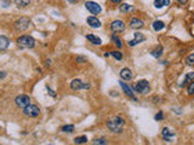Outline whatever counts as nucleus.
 Returning a JSON list of instances; mask_svg holds the SVG:
<instances>
[{"label":"nucleus","instance_id":"obj_1","mask_svg":"<svg viewBox=\"0 0 194 145\" xmlns=\"http://www.w3.org/2000/svg\"><path fill=\"white\" fill-rule=\"evenodd\" d=\"M124 125H125L124 119L116 116V117H114V119L108 120L107 127H108L109 131H112L113 133H121V132H123V128H124Z\"/></svg>","mask_w":194,"mask_h":145},{"label":"nucleus","instance_id":"obj_2","mask_svg":"<svg viewBox=\"0 0 194 145\" xmlns=\"http://www.w3.org/2000/svg\"><path fill=\"white\" fill-rule=\"evenodd\" d=\"M134 91L140 93V94H146L150 91V86L147 80H140L138 82H136L134 85Z\"/></svg>","mask_w":194,"mask_h":145},{"label":"nucleus","instance_id":"obj_3","mask_svg":"<svg viewBox=\"0 0 194 145\" xmlns=\"http://www.w3.org/2000/svg\"><path fill=\"white\" fill-rule=\"evenodd\" d=\"M17 44L22 47H26V48H32V47H34L35 40L29 35H22L17 39Z\"/></svg>","mask_w":194,"mask_h":145},{"label":"nucleus","instance_id":"obj_4","mask_svg":"<svg viewBox=\"0 0 194 145\" xmlns=\"http://www.w3.org/2000/svg\"><path fill=\"white\" fill-rule=\"evenodd\" d=\"M23 114L28 117H36L39 116L40 114V109L38 105H34V104H28L27 106L23 108Z\"/></svg>","mask_w":194,"mask_h":145},{"label":"nucleus","instance_id":"obj_5","mask_svg":"<svg viewBox=\"0 0 194 145\" xmlns=\"http://www.w3.org/2000/svg\"><path fill=\"white\" fill-rule=\"evenodd\" d=\"M13 25H15V28H16L17 30L23 32V30H26V29L29 28V25H31V20L27 18V17H21L20 20H17V21L15 22Z\"/></svg>","mask_w":194,"mask_h":145},{"label":"nucleus","instance_id":"obj_6","mask_svg":"<svg viewBox=\"0 0 194 145\" xmlns=\"http://www.w3.org/2000/svg\"><path fill=\"white\" fill-rule=\"evenodd\" d=\"M85 7H86L88 11L91 12L92 15H98V13L102 12V7L97 2H95V1H86L85 2Z\"/></svg>","mask_w":194,"mask_h":145},{"label":"nucleus","instance_id":"obj_7","mask_svg":"<svg viewBox=\"0 0 194 145\" xmlns=\"http://www.w3.org/2000/svg\"><path fill=\"white\" fill-rule=\"evenodd\" d=\"M111 29L113 33H121L125 30V23L120 20H116L111 23Z\"/></svg>","mask_w":194,"mask_h":145},{"label":"nucleus","instance_id":"obj_8","mask_svg":"<svg viewBox=\"0 0 194 145\" xmlns=\"http://www.w3.org/2000/svg\"><path fill=\"white\" fill-rule=\"evenodd\" d=\"M15 103H16L17 106L24 108V106H27L28 104H31V98H29L28 96H26V94H21V96H18V97H16Z\"/></svg>","mask_w":194,"mask_h":145},{"label":"nucleus","instance_id":"obj_9","mask_svg":"<svg viewBox=\"0 0 194 145\" xmlns=\"http://www.w3.org/2000/svg\"><path fill=\"white\" fill-rule=\"evenodd\" d=\"M70 88H72V89L90 88V85H89V84H85V82H83L80 79H74V80L70 82Z\"/></svg>","mask_w":194,"mask_h":145},{"label":"nucleus","instance_id":"obj_10","mask_svg":"<svg viewBox=\"0 0 194 145\" xmlns=\"http://www.w3.org/2000/svg\"><path fill=\"white\" fill-rule=\"evenodd\" d=\"M146 40V36L143 35L142 33H135V38H134V40H131V41H129L127 44L129 46H135V45H138L140 43H142V41H144Z\"/></svg>","mask_w":194,"mask_h":145},{"label":"nucleus","instance_id":"obj_11","mask_svg":"<svg viewBox=\"0 0 194 145\" xmlns=\"http://www.w3.org/2000/svg\"><path fill=\"white\" fill-rule=\"evenodd\" d=\"M143 25H144L143 21L140 18H136V17L131 18V21H130V27L132 29H141V28H143Z\"/></svg>","mask_w":194,"mask_h":145},{"label":"nucleus","instance_id":"obj_12","mask_svg":"<svg viewBox=\"0 0 194 145\" xmlns=\"http://www.w3.org/2000/svg\"><path fill=\"white\" fill-rule=\"evenodd\" d=\"M120 78L123 79L124 81H130L132 79V71L129 68H123L120 70Z\"/></svg>","mask_w":194,"mask_h":145},{"label":"nucleus","instance_id":"obj_13","mask_svg":"<svg viewBox=\"0 0 194 145\" xmlns=\"http://www.w3.org/2000/svg\"><path fill=\"white\" fill-rule=\"evenodd\" d=\"M161 135H163V138L166 140V142H172L171 139L175 137V133L172 132L170 128H168V127H165L164 129H163V132H161Z\"/></svg>","mask_w":194,"mask_h":145},{"label":"nucleus","instance_id":"obj_14","mask_svg":"<svg viewBox=\"0 0 194 145\" xmlns=\"http://www.w3.org/2000/svg\"><path fill=\"white\" fill-rule=\"evenodd\" d=\"M120 82V86H121V88H123V91L125 92L126 96H129V97H131V98H134L135 101L137 102V98H135V94H134V92H132V89L130 88L127 85H126L124 81H119Z\"/></svg>","mask_w":194,"mask_h":145},{"label":"nucleus","instance_id":"obj_15","mask_svg":"<svg viewBox=\"0 0 194 145\" xmlns=\"http://www.w3.org/2000/svg\"><path fill=\"white\" fill-rule=\"evenodd\" d=\"M86 22H88V24H89L91 28H100V27H101V22H100V20H97V17H93V16L88 17Z\"/></svg>","mask_w":194,"mask_h":145},{"label":"nucleus","instance_id":"obj_16","mask_svg":"<svg viewBox=\"0 0 194 145\" xmlns=\"http://www.w3.org/2000/svg\"><path fill=\"white\" fill-rule=\"evenodd\" d=\"M120 12L123 13H129V12H134L136 11V7L134 5H130V4H121L120 7H119Z\"/></svg>","mask_w":194,"mask_h":145},{"label":"nucleus","instance_id":"obj_17","mask_svg":"<svg viewBox=\"0 0 194 145\" xmlns=\"http://www.w3.org/2000/svg\"><path fill=\"white\" fill-rule=\"evenodd\" d=\"M9 45H10L9 38H6V36H4V35H0V51L6 50V48L9 47Z\"/></svg>","mask_w":194,"mask_h":145},{"label":"nucleus","instance_id":"obj_18","mask_svg":"<svg viewBox=\"0 0 194 145\" xmlns=\"http://www.w3.org/2000/svg\"><path fill=\"white\" fill-rule=\"evenodd\" d=\"M86 39L93 45H101L102 44V40L98 38V36H96V35H93V34H88L86 35Z\"/></svg>","mask_w":194,"mask_h":145},{"label":"nucleus","instance_id":"obj_19","mask_svg":"<svg viewBox=\"0 0 194 145\" xmlns=\"http://www.w3.org/2000/svg\"><path fill=\"white\" fill-rule=\"evenodd\" d=\"M193 80H194V71H191V73H188V74L186 75V78L183 80V84H181V87L186 86V85H189Z\"/></svg>","mask_w":194,"mask_h":145},{"label":"nucleus","instance_id":"obj_20","mask_svg":"<svg viewBox=\"0 0 194 145\" xmlns=\"http://www.w3.org/2000/svg\"><path fill=\"white\" fill-rule=\"evenodd\" d=\"M170 5V0H155L154 1V6L157 9H161L164 6H169Z\"/></svg>","mask_w":194,"mask_h":145},{"label":"nucleus","instance_id":"obj_21","mask_svg":"<svg viewBox=\"0 0 194 145\" xmlns=\"http://www.w3.org/2000/svg\"><path fill=\"white\" fill-rule=\"evenodd\" d=\"M152 27H153V29H154L155 32H159V30L165 28V23L163 22V21H155V22H153Z\"/></svg>","mask_w":194,"mask_h":145},{"label":"nucleus","instance_id":"obj_22","mask_svg":"<svg viewBox=\"0 0 194 145\" xmlns=\"http://www.w3.org/2000/svg\"><path fill=\"white\" fill-rule=\"evenodd\" d=\"M163 52H164V48H163V46H157V48L155 50H153L150 53H152V56L155 57V58H159V57L163 56Z\"/></svg>","mask_w":194,"mask_h":145},{"label":"nucleus","instance_id":"obj_23","mask_svg":"<svg viewBox=\"0 0 194 145\" xmlns=\"http://www.w3.org/2000/svg\"><path fill=\"white\" fill-rule=\"evenodd\" d=\"M112 41L116 45V47H119V48H121V47H123V41H121V39L116 35V33L112 35Z\"/></svg>","mask_w":194,"mask_h":145},{"label":"nucleus","instance_id":"obj_24","mask_svg":"<svg viewBox=\"0 0 194 145\" xmlns=\"http://www.w3.org/2000/svg\"><path fill=\"white\" fill-rule=\"evenodd\" d=\"M15 4L18 6V7H26L31 4V0H15Z\"/></svg>","mask_w":194,"mask_h":145},{"label":"nucleus","instance_id":"obj_25","mask_svg":"<svg viewBox=\"0 0 194 145\" xmlns=\"http://www.w3.org/2000/svg\"><path fill=\"white\" fill-rule=\"evenodd\" d=\"M74 143H75V144H85V143H88V137H85V135L77 137V138L74 139Z\"/></svg>","mask_w":194,"mask_h":145},{"label":"nucleus","instance_id":"obj_26","mask_svg":"<svg viewBox=\"0 0 194 145\" xmlns=\"http://www.w3.org/2000/svg\"><path fill=\"white\" fill-rule=\"evenodd\" d=\"M74 128H75L74 125H66L62 127V131L66 133H72V132H74Z\"/></svg>","mask_w":194,"mask_h":145},{"label":"nucleus","instance_id":"obj_27","mask_svg":"<svg viewBox=\"0 0 194 145\" xmlns=\"http://www.w3.org/2000/svg\"><path fill=\"white\" fill-rule=\"evenodd\" d=\"M111 56H113L118 61H121L123 59V53L120 51H113V52H111Z\"/></svg>","mask_w":194,"mask_h":145},{"label":"nucleus","instance_id":"obj_28","mask_svg":"<svg viewBox=\"0 0 194 145\" xmlns=\"http://www.w3.org/2000/svg\"><path fill=\"white\" fill-rule=\"evenodd\" d=\"M92 143H93V144L106 145V144H108V140H107V139H104V138H100V139H95Z\"/></svg>","mask_w":194,"mask_h":145},{"label":"nucleus","instance_id":"obj_29","mask_svg":"<svg viewBox=\"0 0 194 145\" xmlns=\"http://www.w3.org/2000/svg\"><path fill=\"white\" fill-rule=\"evenodd\" d=\"M186 63L188 66H194V53H191L189 56L186 58Z\"/></svg>","mask_w":194,"mask_h":145},{"label":"nucleus","instance_id":"obj_30","mask_svg":"<svg viewBox=\"0 0 194 145\" xmlns=\"http://www.w3.org/2000/svg\"><path fill=\"white\" fill-rule=\"evenodd\" d=\"M187 91H188V94H189V96L194 94V80L189 84V86H188V89H187Z\"/></svg>","mask_w":194,"mask_h":145},{"label":"nucleus","instance_id":"obj_31","mask_svg":"<svg viewBox=\"0 0 194 145\" xmlns=\"http://www.w3.org/2000/svg\"><path fill=\"white\" fill-rule=\"evenodd\" d=\"M154 119H155V121H161V120L164 119V114H163V111L158 112V114L155 115V117H154Z\"/></svg>","mask_w":194,"mask_h":145},{"label":"nucleus","instance_id":"obj_32","mask_svg":"<svg viewBox=\"0 0 194 145\" xmlns=\"http://www.w3.org/2000/svg\"><path fill=\"white\" fill-rule=\"evenodd\" d=\"M177 2H178V5H186L188 2V0H177Z\"/></svg>","mask_w":194,"mask_h":145},{"label":"nucleus","instance_id":"obj_33","mask_svg":"<svg viewBox=\"0 0 194 145\" xmlns=\"http://www.w3.org/2000/svg\"><path fill=\"white\" fill-rule=\"evenodd\" d=\"M6 76V73L5 71H0V79H4Z\"/></svg>","mask_w":194,"mask_h":145},{"label":"nucleus","instance_id":"obj_34","mask_svg":"<svg viewBox=\"0 0 194 145\" xmlns=\"http://www.w3.org/2000/svg\"><path fill=\"white\" fill-rule=\"evenodd\" d=\"M113 4H120L121 2V0H111Z\"/></svg>","mask_w":194,"mask_h":145},{"label":"nucleus","instance_id":"obj_35","mask_svg":"<svg viewBox=\"0 0 194 145\" xmlns=\"http://www.w3.org/2000/svg\"><path fill=\"white\" fill-rule=\"evenodd\" d=\"M69 2H72V4H74V2H75V1H77V0H68Z\"/></svg>","mask_w":194,"mask_h":145}]
</instances>
